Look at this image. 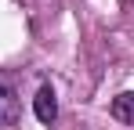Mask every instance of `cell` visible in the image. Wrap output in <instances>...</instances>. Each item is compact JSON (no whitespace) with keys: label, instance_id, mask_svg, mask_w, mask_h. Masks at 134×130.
<instances>
[{"label":"cell","instance_id":"6da1fadb","mask_svg":"<svg viewBox=\"0 0 134 130\" xmlns=\"http://www.w3.org/2000/svg\"><path fill=\"white\" fill-rule=\"evenodd\" d=\"M33 112H36V119L44 123V127H51L54 119H58V98H54V87L44 83L40 90H36V98H33Z\"/></svg>","mask_w":134,"mask_h":130},{"label":"cell","instance_id":"7a4b0ae2","mask_svg":"<svg viewBox=\"0 0 134 130\" xmlns=\"http://www.w3.org/2000/svg\"><path fill=\"white\" fill-rule=\"evenodd\" d=\"M18 119V98H15V90L0 80V127H11Z\"/></svg>","mask_w":134,"mask_h":130},{"label":"cell","instance_id":"3957f363","mask_svg":"<svg viewBox=\"0 0 134 130\" xmlns=\"http://www.w3.org/2000/svg\"><path fill=\"white\" fill-rule=\"evenodd\" d=\"M109 112H112V119H120V123L134 127V90H123V94H116Z\"/></svg>","mask_w":134,"mask_h":130}]
</instances>
